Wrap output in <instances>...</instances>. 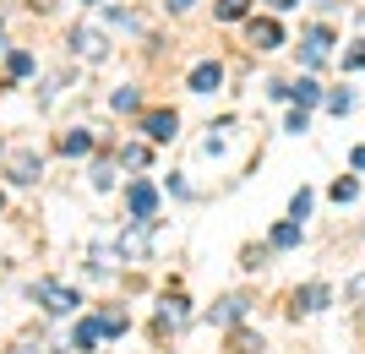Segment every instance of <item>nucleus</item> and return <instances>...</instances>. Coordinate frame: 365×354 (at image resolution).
Instances as JSON below:
<instances>
[{"mask_svg": "<svg viewBox=\"0 0 365 354\" xmlns=\"http://www.w3.org/2000/svg\"><path fill=\"white\" fill-rule=\"evenodd\" d=\"M38 300H44V311H55V316H71L76 306H82V294L76 289H66V283H55V278H38Z\"/></svg>", "mask_w": 365, "mask_h": 354, "instance_id": "obj_1", "label": "nucleus"}, {"mask_svg": "<svg viewBox=\"0 0 365 354\" xmlns=\"http://www.w3.org/2000/svg\"><path fill=\"white\" fill-rule=\"evenodd\" d=\"M125 207H131V224H153V213H158V191H153L148 180H131Z\"/></svg>", "mask_w": 365, "mask_h": 354, "instance_id": "obj_2", "label": "nucleus"}, {"mask_svg": "<svg viewBox=\"0 0 365 354\" xmlns=\"http://www.w3.org/2000/svg\"><path fill=\"white\" fill-rule=\"evenodd\" d=\"M71 55H82V61H104L109 38H104V33H93V28H76L71 33Z\"/></svg>", "mask_w": 365, "mask_h": 354, "instance_id": "obj_3", "label": "nucleus"}, {"mask_svg": "<svg viewBox=\"0 0 365 354\" xmlns=\"http://www.w3.org/2000/svg\"><path fill=\"white\" fill-rule=\"evenodd\" d=\"M142 131H148V142H175L180 120H175V109H153V115H142Z\"/></svg>", "mask_w": 365, "mask_h": 354, "instance_id": "obj_4", "label": "nucleus"}, {"mask_svg": "<svg viewBox=\"0 0 365 354\" xmlns=\"http://www.w3.org/2000/svg\"><path fill=\"white\" fill-rule=\"evenodd\" d=\"M251 44L257 49H278L284 44V28H278L273 16H251Z\"/></svg>", "mask_w": 365, "mask_h": 354, "instance_id": "obj_5", "label": "nucleus"}, {"mask_svg": "<svg viewBox=\"0 0 365 354\" xmlns=\"http://www.w3.org/2000/svg\"><path fill=\"white\" fill-rule=\"evenodd\" d=\"M38 170H44V164H38V153H33V147L11 153V180H16V185H33V180H38Z\"/></svg>", "mask_w": 365, "mask_h": 354, "instance_id": "obj_6", "label": "nucleus"}, {"mask_svg": "<svg viewBox=\"0 0 365 354\" xmlns=\"http://www.w3.org/2000/svg\"><path fill=\"white\" fill-rule=\"evenodd\" d=\"M300 218H284V224H273V234H267V246H273V251H294V246H300Z\"/></svg>", "mask_w": 365, "mask_h": 354, "instance_id": "obj_7", "label": "nucleus"}, {"mask_svg": "<svg viewBox=\"0 0 365 354\" xmlns=\"http://www.w3.org/2000/svg\"><path fill=\"white\" fill-rule=\"evenodd\" d=\"M327 300H333L327 283H305V289H294V311H327Z\"/></svg>", "mask_w": 365, "mask_h": 354, "instance_id": "obj_8", "label": "nucleus"}, {"mask_svg": "<svg viewBox=\"0 0 365 354\" xmlns=\"http://www.w3.org/2000/svg\"><path fill=\"white\" fill-rule=\"evenodd\" d=\"M98 338H104V322H98V316H88V322H76V333H71V349L93 354V349H98Z\"/></svg>", "mask_w": 365, "mask_h": 354, "instance_id": "obj_9", "label": "nucleus"}, {"mask_svg": "<svg viewBox=\"0 0 365 354\" xmlns=\"http://www.w3.org/2000/svg\"><path fill=\"white\" fill-rule=\"evenodd\" d=\"M218 82H224V66H218V61H202V66H191V93H213Z\"/></svg>", "mask_w": 365, "mask_h": 354, "instance_id": "obj_10", "label": "nucleus"}, {"mask_svg": "<svg viewBox=\"0 0 365 354\" xmlns=\"http://www.w3.org/2000/svg\"><path fill=\"white\" fill-rule=\"evenodd\" d=\"M300 44H305V66H322V61H327V44H333V33H327V28H311Z\"/></svg>", "mask_w": 365, "mask_h": 354, "instance_id": "obj_11", "label": "nucleus"}, {"mask_svg": "<svg viewBox=\"0 0 365 354\" xmlns=\"http://www.w3.org/2000/svg\"><path fill=\"white\" fill-rule=\"evenodd\" d=\"M240 316H245V294H229V300L213 306V322H224V327H235Z\"/></svg>", "mask_w": 365, "mask_h": 354, "instance_id": "obj_12", "label": "nucleus"}, {"mask_svg": "<svg viewBox=\"0 0 365 354\" xmlns=\"http://www.w3.org/2000/svg\"><path fill=\"white\" fill-rule=\"evenodd\" d=\"M61 153H93V131H82V125H76V131H66V137H61Z\"/></svg>", "mask_w": 365, "mask_h": 354, "instance_id": "obj_13", "label": "nucleus"}, {"mask_svg": "<svg viewBox=\"0 0 365 354\" xmlns=\"http://www.w3.org/2000/svg\"><path fill=\"white\" fill-rule=\"evenodd\" d=\"M28 71H33V55H28V49H11V55H6V77H16V82H22Z\"/></svg>", "mask_w": 365, "mask_h": 354, "instance_id": "obj_14", "label": "nucleus"}, {"mask_svg": "<svg viewBox=\"0 0 365 354\" xmlns=\"http://www.w3.org/2000/svg\"><path fill=\"white\" fill-rule=\"evenodd\" d=\"M158 322H164V327H180V322H185V300H164Z\"/></svg>", "mask_w": 365, "mask_h": 354, "instance_id": "obj_15", "label": "nucleus"}, {"mask_svg": "<svg viewBox=\"0 0 365 354\" xmlns=\"http://www.w3.org/2000/svg\"><path fill=\"white\" fill-rule=\"evenodd\" d=\"M311 202H317V197H311V191L300 185V191L289 197V218H300V224H305V213H311Z\"/></svg>", "mask_w": 365, "mask_h": 354, "instance_id": "obj_16", "label": "nucleus"}, {"mask_svg": "<svg viewBox=\"0 0 365 354\" xmlns=\"http://www.w3.org/2000/svg\"><path fill=\"white\" fill-rule=\"evenodd\" d=\"M245 11H251V0H218V16H224V22H240Z\"/></svg>", "mask_w": 365, "mask_h": 354, "instance_id": "obj_17", "label": "nucleus"}, {"mask_svg": "<svg viewBox=\"0 0 365 354\" xmlns=\"http://www.w3.org/2000/svg\"><path fill=\"white\" fill-rule=\"evenodd\" d=\"M109 104H115V109L125 115V109H137L142 98H137V88H115V98H109Z\"/></svg>", "mask_w": 365, "mask_h": 354, "instance_id": "obj_18", "label": "nucleus"}, {"mask_svg": "<svg viewBox=\"0 0 365 354\" xmlns=\"http://www.w3.org/2000/svg\"><path fill=\"white\" fill-rule=\"evenodd\" d=\"M360 197V180H349V175H344V180L333 185V202H354Z\"/></svg>", "mask_w": 365, "mask_h": 354, "instance_id": "obj_19", "label": "nucleus"}, {"mask_svg": "<svg viewBox=\"0 0 365 354\" xmlns=\"http://www.w3.org/2000/svg\"><path fill=\"white\" fill-rule=\"evenodd\" d=\"M98 322H104V338H120V333H125V316H120V311H109V316H98Z\"/></svg>", "mask_w": 365, "mask_h": 354, "instance_id": "obj_20", "label": "nucleus"}, {"mask_svg": "<svg viewBox=\"0 0 365 354\" xmlns=\"http://www.w3.org/2000/svg\"><path fill=\"white\" fill-rule=\"evenodd\" d=\"M267 256H273V246H251V251H245V267L257 273V267H267Z\"/></svg>", "mask_w": 365, "mask_h": 354, "instance_id": "obj_21", "label": "nucleus"}, {"mask_svg": "<svg viewBox=\"0 0 365 354\" xmlns=\"http://www.w3.org/2000/svg\"><path fill=\"white\" fill-rule=\"evenodd\" d=\"M235 354H262V338H251V333H235Z\"/></svg>", "mask_w": 365, "mask_h": 354, "instance_id": "obj_22", "label": "nucleus"}, {"mask_svg": "<svg viewBox=\"0 0 365 354\" xmlns=\"http://www.w3.org/2000/svg\"><path fill=\"white\" fill-rule=\"evenodd\" d=\"M125 164H131V170H142V164H148V147H142V142H131V147H125Z\"/></svg>", "mask_w": 365, "mask_h": 354, "instance_id": "obj_23", "label": "nucleus"}, {"mask_svg": "<svg viewBox=\"0 0 365 354\" xmlns=\"http://www.w3.org/2000/svg\"><path fill=\"white\" fill-rule=\"evenodd\" d=\"M327 109H333V115H349V109H354V93H333V98H327Z\"/></svg>", "mask_w": 365, "mask_h": 354, "instance_id": "obj_24", "label": "nucleus"}, {"mask_svg": "<svg viewBox=\"0 0 365 354\" xmlns=\"http://www.w3.org/2000/svg\"><path fill=\"white\" fill-rule=\"evenodd\" d=\"M289 131H294V137H300V131H311V115H305V104L289 115Z\"/></svg>", "mask_w": 365, "mask_h": 354, "instance_id": "obj_25", "label": "nucleus"}, {"mask_svg": "<svg viewBox=\"0 0 365 354\" xmlns=\"http://www.w3.org/2000/svg\"><path fill=\"white\" fill-rule=\"evenodd\" d=\"M93 185H98V191H109V185H115V170H109V164H98V170H93Z\"/></svg>", "mask_w": 365, "mask_h": 354, "instance_id": "obj_26", "label": "nucleus"}, {"mask_svg": "<svg viewBox=\"0 0 365 354\" xmlns=\"http://www.w3.org/2000/svg\"><path fill=\"white\" fill-rule=\"evenodd\" d=\"M344 66H349V71H365V44L349 49V55H344Z\"/></svg>", "mask_w": 365, "mask_h": 354, "instance_id": "obj_27", "label": "nucleus"}, {"mask_svg": "<svg viewBox=\"0 0 365 354\" xmlns=\"http://www.w3.org/2000/svg\"><path fill=\"white\" fill-rule=\"evenodd\" d=\"M349 300H365V273H360V278L349 283Z\"/></svg>", "mask_w": 365, "mask_h": 354, "instance_id": "obj_28", "label": "nucleus"}, {"mask_svg": "<svg viewBox=\"0 0 365 354\" xmlns=\"http://www.w3.org/2000/svg\"><path fill=\"white\" fill-rule=\"evenodd\" d=\"M169 11H185V6H197V0H164Z\"/></svg>", "mask_w": 365, "mask_h": 354, "instance_id": "obj_29", "label": "nucleus"}, {"mask_svg": "<svg viewBox=\"0 0 365 354\" xmlns=\"http://www.w3.org/2000/svg\"><path fill=\"white\" fill-rule=\"evenodd\" d=\"M267 6H273V11H289V6H300V0H267Z\"/></svg>", "mask_w": 365, "mask_h": 354, "instance_id": "obj_30", "label": "nucleus"}, {"mask_svg": "<svg viewBox=\"0 0 365 354\" xmlns=\"http://www.w3.org/2000/svg\"><path fill=\"white\" fill-rule=\"evenodd\" d=\"M349 164H354V170H365V147H354V158H349Z\"/></svg>", "mask_w": 365, "mask_h": 354, "instance_id": "obj_31", "label": "nucleus"}, {"mask_svg": "<svg viewBox=\"0 0 365 354\" xmlns=\"http://www.w3.org/2000/svg\"><path fill=\"white\" fill-rule=\"evenodd\" d=\"M16 354H38V349H16Z\"/></svg>", "mask_w": 365, "mask_h": 354, "instance_id": "obj_32", "label": "nucleus"}, {"mask_svg": "<svg viewBox=\"0 0 365 354\" xmlns=\"http://www.w3.org/2000/svg\"><path fill=\"white\" fill-rule=\"evenodd\" d=\"M0 207H6V191H0Z\"/></svg>", "mask_w": 365, "mask_h": 354, "instance_id": "obj_33", "label": "nucleus"}, {"mask_svg": "<svg viewBox=\"0 0 365 354\" xmlns=\"http://www.w3.org/2000/svg\"><path fill=\"white\" fill-rule=\"evenodd\" d=\"M82 6H93V0H82Z\"/></svg>", "mask_w": 365, "mask_h": 354, "instance_id": "obj_34", "label": "nucleus"}]
</instances>
